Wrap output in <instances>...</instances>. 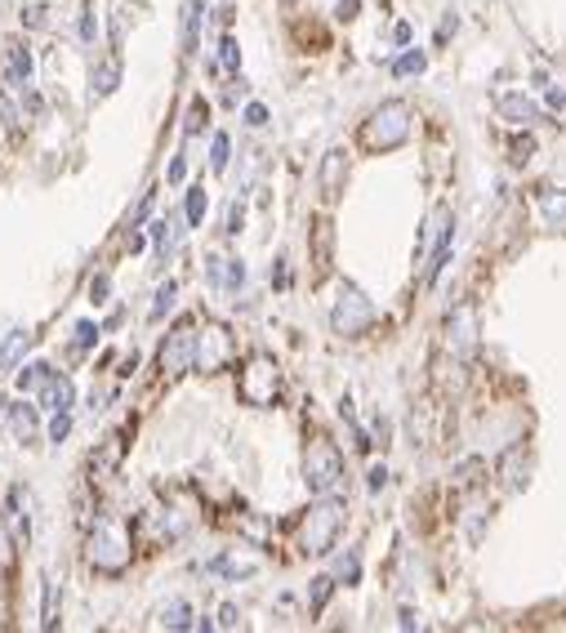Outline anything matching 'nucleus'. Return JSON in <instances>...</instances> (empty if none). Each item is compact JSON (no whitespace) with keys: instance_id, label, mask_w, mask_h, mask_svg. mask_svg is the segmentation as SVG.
I'll use <instances>...</instances> for the list:
<instances>
[{"instance_id":"7ed1b4c3","label":"nucleus","mask_w":566,"mask_h":633,"mask_svg":"<svg viewBox=\"0 0 566 633\" xmlns=\"http://www.w3.org/2000/svg\"><path fill=\"white\" fill-rule=\"evenodd\" d=\"M304 482H308L312 495H339L344 486V455L330 446V442H308L304 451Z\"/></svg>"},{"instance_id":"1a4fd4ad","label":"nucleus","mask_w":566,"mask_h":633,"mask_svg":"<svg viewBox=\"0 0 566 633\" xmlns=\"http://www.w3.org/2000/svg\"><path fill=\"white\" fill-rule=\"evenodd\" d=\"M72 402H76L72 379H63V375L45 370V379L36 384V406H41V411H72Z\"/></svg>"},{"instance_id":"bb28decb","label":"nucleus","mask_w":566,"mask_h":633,"mask_svg":"<svg viewBox=\"0 0 566 633\" xmlns=\"http://www.w3.org/2000/svg\"><path fill=\"white\" fill-rule=\"evenodd\" d=\"M219 63H223L228 72H241V45H237V36H223V41H219Z\"/></svg>"},{"instance_id":"ddd939ff","label":"nucleus","mask_w":566,"mask_h":633,"mask_svg":"<svg viewBox=\"0 0 566 633\" xmlns=\"http://www.w3.org/2000/svg\"><path fill=\"white\" fill-rule=\"evenodd\" d=\"M500 116L513 121L517 130H531V125L540 121V107L531 103L526 94H500Z\"/></svg>"},{"instance_id":"412c9836","label":"nucleus","mask_w":566,"mask_h":633,"mask_svg":"<svg viewBox=\"0 0 566 633\" xmlns=\"http://www.w3.org/2000/svg\"><path fill=\"white\" fill-rule=\"evenodd\" d=\"M27 76H32V54L23 50V45H14L9 58H5V81H9V85H23Z\"/></svg>"},{"instance_id":"c756f323","label":"nucleus","mask_w":566,"mask_h":633,"mask_svg":"<svg viewBox=\"0 0 566 633\" xmlns=\"http://www.w3.org/2000/svg\"><path fill=\"white\" fill-rule=\"evenodd\" d=\"M455 477H460V486H477L486 477V464L482 460H464L460 469H455Z\"/></svg>"},{"instance_id":"9d476101","label":"nucleus","mask_w":566,"mask_h":633,"mask_svg":"<svg viewBox=\"0 0 566 633\" xmlns=\"http://www.w3.org/2000/svg\"><path fill=\"white\" fill-rule=\"evenodd\" d=\"M526 473H531V455H526L522 446H509V451H504V460H500V469H495L500 491H504V495H517V491L526 486Z\"/></svg>"},{"instance_id":"4be33fe9","label":"nucleus","mask_w":566,"mask_h":633,"mask_svg":"<svg viewBox=\"0 0 566 633\" xmlns=\"http://www.w3.org/2000/svg\"><path fill=\"white\" fill-rule=\"evenodd\" d=\"M206 206H210L206 188H192V192H188V206H183V219H188L192 228H201V219H206Z\"/></svg>"},{"instance_id":"0eeeda50","label":"nucleus","mask_w":566,"mask_h":633,"mask_svg":"<svg viewBox=\"0 0 566 633\" xmlns=\"http://www.w3.org/2000/svg\"><path fill=\"white\" fill-rule=\"evenodd\" d=\"M161 375H188V370L197 366V330H192V321H179L170 335H165V344H161Z\"/></svg>"},{"instance_id":"a211bd4d","label":"nucleus","mask_w":566,"mask_h":633,"mask_svg":"<svg viewBox=\"0 0 566 633\" xmlns=\"http://www.w3.org/2000/svg\"><path fill=\"white\" fill-rule=\"evenodd\" d=\"M32 348V335L27 330H14L9 339H0V370H9V366H18L23 362V353Z\"/></svg>"},{"instance_id":"6e6552de","label":"nucleus","mask_w":566,"mask_h":633,"mask_svg":"<svg viewBox=\"0 0 566 633\" xmlns=\"http://www.w3.org/2000/svg\"><path fill=\"white\" fill-rule=\"evenodd\" d=\"M90 562L99 571H121L130 562V540H125V531L116 522H99L94 527V535H90Z\"/></svg>"},{"instance_id":"a19ab883","label":"nucleus","mask_w":566,"mask_h":633,"mask_svg":"<svg viewBox=\"0 0 566 633\" xmlns=\"http://www.w3.org/2000/svg\"><path fill=\"white\" fill-rule=\"evenodd\" d=\"M246 125H255V130H259V125H268V107H263V103H246Z\"/></svg>"},{"instance_id":"c03bdc74","label":"nucleus","mask_w":566,"mask_h":633,"mask_svg":"<svg viewBox=\"0 0 566 633\" xmlns=\"http://www.w3.org/2000/svg\"><path fill=\"white\" fill-rule=\"evenodd\" d=\"M183 174H188V157H174L170 161V183H183Z\"/></svg>"},{"instance_id":"a878e982","label":"nucleus","mask_w":566,"mask_h":633,"mask_svg":"<svg viewBox=\"0 0 566 633\" xmlns=\"http://www.w3.org/2000/svg\"><path fill=\"white\" fill-rule=\"evenodd\" d=\"M174 232H179V219H161V223H152V241H156L161 255L174 246Z\"/></svg>"},{"instance_id":"79ce46f5","label":"nucleus","mask_w":566,"mask_h":633,"mask_svg":"<svg viewBox=\"0 0 566 633\" xmlns=\"http://www.w3.org/2000/svg\"><path fill=\"white\" fill-rule=\"evenodd\" d=\"M335 14H339V23H353V18L361 14V0H339V9H335Z\"/></svg>"},{"instance_id":"49530a36","label":"nucleus","mask_w":566,"mask_h":633,"mask_svg":"<svg viewBox=\"0 0 566 633\" xmlns=\"http://www.w3.org/2000/svg\"><path fill=\"white\" fill-rule=\"evenodd\" d=\"M23 23H27V27H41V23H45V9H41V5H32V9L23 14Z\"/></svg>"},{"instance_id":"c9c22d12","label":"nucleus","mask_w":566,"mask_h":633,"mask_svg":"<svg viewBox=\"0 0 566 633\" xmlns=\"http://www.w3.org/2000/svg\"><path fill=\"white\" fill-rule=\"evenodd\" d=\"M72 433V415L67 411H54V420H50V442H63Z\"/></svg>"},{"instance_id":"aec40b11","label":"nucleus","mask_w":566,"mask_h":633,"mask_svg":"<svg viewBox=\"0 0 566 633\" xmlns=\"http://www.w3.org/2000/svg\"><path fill=\"white\" fill-rule=\"evenodd\" d=\"M156 625H161V629H192V607L174 598V602H165V607H161Z\"/></svg>"},{"instance_id":"6ab92c4d","label":"nucleus","mask_w":566,"mask_h":633,"mask_svg":"<svg viewBox=\"0 0 566 633\" xmlns=\"http://www.w3.org/2000/svg\"><path fill=\"white\" fill-rule=\"evenodd\" d=\"M201 14H206V5H201V0H188V14H183V54H197V41H201Z\"/></svg>"},{"instance_id":"dca6fc26","label":"nucleus","mask_w":566,"mask_h":633,"mask_svg":"<svg viewBox=\"0 0 566 633\" xmlns=\"http://www.w3.org/2000/svg\"><path fill=\"white\" fill-rule=\"evenodd\" d=\"M535 206H540V214H544L549 228L566 232V192H558V188H540V192H535Z\"/></svg>"},{"instance_id":"09e8293b","label":"nucleus","mask_w":566,"mask_h":633,"mask_svg":"<svg viewBox=\"0 0 566 633\" xmlns=\"http://www.w3.org/2000/svg\"><path fill=\"white\" fill-rule=\"evenodd\" d=\"M393 36H397V41L406 45V41H411V23H397V27H393Z\"/></svg>"},{"instance_id":"58836bf2","label":"nucleus","mask_w":566,"mask_h":633,"mask_svg":"<svg viewBox=\"0 0 566 633\" xmlns=\"http://www.w3.org/2000/svg\"><path fill=\"white\" fill-rule=\"evenodd\" d=\"M531 152H535V139H531V134H517V139H513V161H517V165H526Z\"/></svg>"},{"instance_id":"b1692460","label":"nucleus","mask_w":566,"mask_h":633,"mask_svg":"<svg viewBox=\"0 0 566 633\" xmlns=\"http://www.w3.org/2000/svg\"><path fill=\"white\" fill-rule=\"evenodd\" d=\"M228 157H232L228 134H214V143H210V170H214V174H223V170H228Z\"/></svg>"},{"instance_id":"f8f14e48","label":"nucleus","mask_w":566,"mask_h":633,"mask_svg":"<svg viewBox=\"0 0 566 633\" xmlns=\"http://www.w3.org/2000/svg\"><path fill=\"white\" fill-rule=\"evenodd\" d=\"M5 424H9V433H14L18 442H36V433H41V415H36V406H27V402H9V406H5Z\"/></svg>"},{"instance_id":"4468645a","label":"nucleus","mask_w":566,"mask_h":633,"mask_svg":"<svg viewBox=\"0 0 566 633\" xmlns=\"http://www.w3.org/2000/svg\"><path fill=\"white\" fill-rule=\"evenodd\" d=\"M9 522H14V535H18L23 544L32 540V495H27L23 486L9 491Z\"/></svg>"},{"instance_id":"f704fd0d","label":"nucleus","mask_w":566,"mask_h":633,"mask_svg":"<svg viewBox=\"0 0 566 633\" xmlns=\"http://www.w3.org/2000/svg\"><path fill=\"white\" fill-rule=\"evenodd\" d=\"M112 90H116V67L107 63V67L94 72V94H112Z\"/></svg>"},{"instance_id":"2f4dec72","label":"nucleus","mask_w":566,"mask_h":633,"mask_svg":"<svg viewBox=\"0 0 566 633\" xmlns=\"http://www.w3.org/2000/svg\"><path fill=\"white\" fill-rule=\"evenodd\" d=\"M45 362H32V366H23L18 370V388H36V384H41V379H45Z\"/></svg>"},{"instance_id":"9b49d317","label":"nucleus","mask_w":566,"mask_h":633,"mask_svg":"<svg viewBox=\"0 0 566 633\" xmlns=\"http://www.w3.org/2000/svg\"><path fill=\"white\" fill-rule=\"evenodd\" d=\"M344 179H348V152H344V148H330V152L321 157V197L335 201V197L344 192Z\"/></svg>"},{"instance_id":"2eb2a0df","label":"nucleus","mask_w":566,"mask_h":633,"mask_svg":"<svg viewBox=\"0 0 566 633\" xmlns=\"http://www.w3.org/2000/svg\"><path fill=\"white\" fill-rule=\"evenodd\" d=\"M451 246H455V219L442 228V237H437V246L428 250V268H424V277L428 281H437L442 272H446V264H451Z\"/></svg>"},{"instance_id":"7c9ffc66","label":"nucleus","mask_w":566,"mask_h":633,"mask_svg":"<svg viewBox=\"0 0 566 633\" xmlns=\"http://www.w3.org/2000/svg\"><path fill=\"white\" fill-rule=\"evenodd\" d=\"M45 629H58V584L45 580V620H41Z\"/></svg>"},{"instance_id":"c85d7f7f","label":"nucleus","mask_w":566,"mask_h":633,"mask_svg":"<svg viewBox=\"0 0 566 633\" xmlns=\"http://www.w3.org/2000/svg\"><path fill=\"white\" fill-rule=\"evenodd\" d=\"M94 339H99V326H94V321H81V326H76V339H72V353L94 348Z\"/></svg>"},{"instance_id":"f03ea898","label":"nucleus","mask_w":566,"mask_h":633,"mask_svg":"<svg viewBox=\"0 0 566 633\" xmlns=\"http://www.w3.org/2000/svg\"><path fill=\"white\" fill-rule=\"evenodd\" d=\"M339 527H344V500L339 495H317V504L299 522V549L312 553V558L330 553L335 540H339Z\"/></svg>"},{"instance_id":"f3484780","label":"nucleus","mask_w":566,"mask_h":633,"mask_svg":"<svg viewBox=\"0 0 566 633\" xmlns=\"http://www.w3.org/2000/svg\"><path fill=\"white\" fill-rule=\"evenodd\" d=\"M206 277L214 281V286H223V290H241V281H246V268H241V259H210L206 264Z\"/></svg>"},{"instance_id":"8fccbe9b","label":"nucleus","mask_w":566,"mask_h":633,"mask_svg":"<svg viewBox=\"0 0 566 633\" xmlns=\"http://www.w3.org/2000/svg\"><path fill=\"white\" fill-rule=\"evenodd\" d=\"M103 295H107V277H99L94 281V304H103Z\"/></svg>"},{"instance_id":"473e14b6","label":"nucleus","mask_w":566,"mask_h":633,"mask_svg":"<svg viewBox=\"0 0 566 633\" xmlns=\"http://www.w3.org/2000/svg\"><path fill=\"white\" fill-rule=\"evenodd\" d=\"M326 259H330V223L321 219L317 223V268H326Z\"/></svg>"},{"instance_id":"f257e3e1","label":"nucleus","mask_w":566,"mask_h":633,"mask_svg":"<svg viewBox=\"0 0 566 633\" xmlns=\"http://www.w3.org/2000/svg\"><path fill=\"white\" fill-rule=\"evenodd\" d=\"M411 139V103L388 99L361 121V148L366 152H393Z\"/></svg>"},{"instance_id":"3c124183","label":"nucleus","mask_w":566,"mask_h":633,"mask_svg":"<svg viewBox=\"0 0 566 633\" xmlns=\"http://www.w3.org/2000/svg\"><path fill=\"white\" fill-rule=\"evenodd\" d=\"M549 107H558V112H562V107H566V99H562V90H549Z\"/></svg>"},{"instance_id":"393cba45","label":"nucleus","mask_w":566,"mask_h":633,"mask_svg":"<svg viewBox=\"0 0 566 633\" xmlns=\"http://www.w3.org/2000/svg\"><path fill=\"white\" fill-rule=\"evenodd\" d=\"M424 63H428L424 50H406L397 63H393V76H415V72H424Z\"/></svg>"},{"instance_id":"72a5a7b5","label":"nucleus","mask_w":566,"mask_h":633,"mask_svg":"<svg viewBox=\"0 0 566 633\" xmlns=\"http://www.w3.org/2000/svg\"><path fill=\"white\" fill-rule=\"evenodd\" d=\"M330 589H335V580H312V616H321V607H326V598H330Z\"/></svg>"},{"instance_id":"37998d69","label":"nucleus","mask_w":566,"mask_h":633,"mask_svg":"<svg viewBox=\"0 0 566 633\" xmlns=\"http://www.w3.org/2000/svg\"><path fill=\"white\" fill-rule=\"evenodd\" d=\"M0 121H5V125H14V121H18V107H14L9 94H0Z\"/></svg>"},{"instance_id":"4c0bfd02","label":"nucleus","mask_w":566,"mask_h":633,"mask_svg":"<svg viewBox=\"0 0 566 633\" xmlns=\"http://www.w3.org/2000/svg\"><path fill=\"white\" fill-rule=\"evenodd\" d=\"M357 576H361V558H357V553H348V558L339 562V580H344V584H357Z\"/></svg>"},{"instance_id":"a18cd8bd","label":"nucleus","mask_w":566,"mask_h":633,"mask_svg":"<svg viewBox=\"0 0 566 633\" xmlns=\"http://www.w3.org/2000/svg\"><path fill=\"white\" fill-rule=\"evenodd\" d=\"M366 482H370V491H379V486H384V482H388V469H384V464H375V469H370V477H366Z\"/></svg>"},{"instance_id":"cd10ccee","label":"nucleus","mask_w":566,"mask_h":633,"mask_svg":"<svg viewBox=\"0 0 566 633\" xmlns=\"http://www.w3.org/2000/svg\"><path fill=\"white\" fill-rule=\"evenodd\" d=\"M174 295H179V286H174V281H165V286H161V290H156V304H152V321H161V316L170 313V308H174Z\"/></svg>"},{"instance_id":"ea45409f","label":"nucleus","mask_w":566,"mask_h":633,"mask_svg":"<svg viewBox=\"0 0 566 633\" xmlns=\"http://www.w3.org/2000/svg\"><path fill=\"white\" fill-rule=\"evenodd\" d=\"M214 625H219V629H237V625H241V611H237V607H219V620H214Z\"/></svg>"},{"instance_id":"39448f33","label":"nucleus","mask_w":566,"mask_h":633,"mask_svg":"<svg viewBox=\"0 0 566 633\" xmlns=\"http://www.w3.org/2000/svg\"><path fill=\"white\" fill-rule=\"evenodd\" d=\"M442 348L451 357V366L464 370L477 353V308L473 304H460L455 313L446 316V335H442Z\"/></svg>"},{"instance_id":"20e7f679","label":"nucleus","mask_w":566,"mask_h":633,"mask_svg":"<svg viewBox=\"0 0 566 633\" xmlns=\"http://www.w3.org/2000/svg\"><path fill=\"white\" fill-rule=\"evenodd\" d=\"M237 393H241V402L246 406H272L277 397H281V370L272 357H250L246 370H241V379H237Z\"/></svg>"},{"instance_id":"de8ad7c7","label":"nucleus","mask_w":566,"mask_h":633,"mask_svg":"<svg viewBox=\"0 0 566 633\" xmlns=\"http://www.w3.org/2000/svg\"><path fill=\"white\" fill-rule=\"evenodd\" d=\"M223 232H232V237L241 232V206H232V210H228V228H223Z\"/></svg>"},{"instance_id":"e433bc0d","label":"nucleus","mask_w":566,"mask_h":633,"mask_svg":"<svg viewBox=\"0 0 566 633\" xmlns=\"http://www.w3.org/2000/svg\"><path fill=\"white\" fill-rule=\"evenodd\" d=\"M214 571H223V576H250V571H255V562H232V558H219V562H214Z\"/></svg>"},{"instance_id":"5701e85b","label":"nucleus","mask_w":566,"mask_h":633,"mask_svg":"<svg viewBox=\"0 0 566 633\" xmlns=\"http://www.w3.org/2000/svg\"><path fill=\"white\" fill-rule=\"evenodd\" d=\"M210 121V103L206 99H192V107H188V121H183V134H201Z\"/></svg>"},{"instance_id":"423d86ee","label":"nucleus","mask_w":566,"mask_h":633,"mask_svg":"<svg viewBox=\"0 0 566 633\" xmlns=\"http://www.w3.org/2000/svg\"><path fill=\"white\" fill-rule=\"evenodd\" d=\"M330 326H335V335L357 339V335H366V330L375 326V304L361 295L357 286H344V295H339V304H335V313H330Z\"/></svg>"}]
</instances>
